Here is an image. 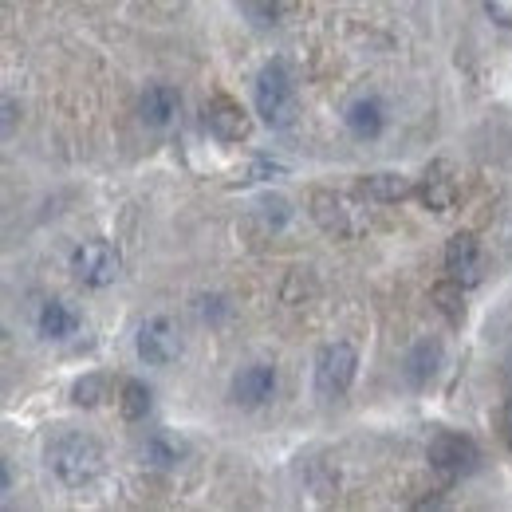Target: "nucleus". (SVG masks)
Returning a JSON list of instances; mask_svg holds the SVG:
<instances>
[{
    "mask_svg": "<svg viewBox=\"0 0 512 512\" xmlns=\"http://www.w3.org/2000/svg\"><path fill=\"white\" fill-rule=\"evenodd\" d=\"M44 457H48V469L64 481L67 489H83V485L99 481V473H103V465H107L103 446H99L91 434H79V430H60V434L48 442Z\"/></svg>",
    "mask_w": 512,
    "mask_h": 512,
    "instance_id": "nucleus-1",
    "label": "nucleus"
},
{
    "mask_svg": "<svg viewBox=\"0 0 512 512\" xmlns=\"http://www.w3.org/2000/svg\"><path fill=\"white\" fill-rule=\"evenodd\" d=\"M253 107L260 123L272 130H288L300 115V87L296 75L284 60H268L256 71L253 83Z\"/></svg>",
    "mask_w": 512,
    "mask_h": 512,
    "instance_id": "nucleus-2",
    "label": "nucleus"
},
{
    "mask_svg": "<svg viewBox=\"0 0 512 512\" xmlns=\"http://www.w3.org/2000/svg\"><path fill=\"white\" fill-rule=\"evenodd\" d=\"M308 209H312L316 225H320L327 237H335V241H355L359 233L371 229L367 209H359V201L347 197V193L316 190L312 193V201H308Z\"/></svg>",
    "mask_w": 512,
    "mask_h": 512,
    "instance_id": "nucleus-3",
    "label": "nucleus"
},
{
    "mask_svg": "<svg viewBox=\"0 0 512 512\" xmlns=\"http://www.w3.org/2000/svg\"><path fill=\"white\" fill-rule=\"evenodd\" d=\"M426 457H430V469L442 473L446 481H457V477H469L477 473L481 465V449L469 434H457V430H442L430 438L426 446Z\"/></svg>",
    "mask_w": 512,
    "mask_h": 512,
    "instance_id": "nucleus-4",
    "label": "nucleus"
},
{
    "mask_svg": "<svg viewBox=\"0 0 512 512\" xmlns=\"http://www.w3.org/2000/svg\"><path fill=\"white\" fill-rule=\"evenodd\" d=\"M134 351H138V359L146 367H174L182 359L186 343H182V331H178V323L170 320V316H154V320H146L138 327Z\"/></svg>",
    "mask_w": 512,
    "mask_h": 512,
    "instance_id": "nucleus-5",
    "label": "nucleus"
},
{
    "mask_svg": "<svg viewBox=\"0 0 512 512\" xmlns=\"http://www.w3.org/2000/svg\"><path fill=\"white\" fill-rule=\"evenodd\" d=\"M355 375H359V351L351 343L335 339L316 355V390L323 398H343L355 383Z\"/></svg>",
    "mask_w": 512,
    "mask_h": 512,
    "instance_id": "nucleus-6",
    "label": "nucleus"
},
{
    "mask_svg": "<svg viewBox=\"0 0 512 512\" xmlns=\"http://www.w3.org/2000/svg\"><path fill=\"white\" fill-rule=\"evenodd\" d=\"M71 272L87 288H111L123 272V256L111 241H83L71 253Z\"/></svg>",
    "mask_w": 512,
    "mask_h": 512,
    "instance_id": "nucleus-7",
    "label": "nucleus"
},
{
    "mask_svg": "<svg viewBox=\"0 0 512 512\" xmlns=\"http://www.w3.org/2000/svg\"><path fill=\"white\" fill-rule=\"evenodd\" d=\"M201 123L217 142H245L253 134V115L233 95H213L201 107Z\"/></svg>",
    "mask_w": 512,
    "mask_h": 512,
    "instance_id": "nucleus-8",
    "label": "nucleus"
},
{
    "mask_svg": "<svg viewBox=\"0 0 512 512\" xmlns=\"http://www.w3.org/2000/svg\"><path fill=\"white\" fill-rule=\"evenodd\" d=\"M178 111H182V95H178L174 83H150V87L138 95V119H142V127H150V130L174 127Z\"/></svg>",
    "mask_w": 512,
    "mask_h": 512,
    "instance_id": "nucleus-9",
    "label": "nucleus"
},
{
    "mask_svg": "<svg viewBox=\"0 0 512 512\" xmlns=\"http://www.w3.org/2000/svg\"><path fill=\"white\" fill-rule=\"evenodd\" d=\"M276 367H268V363H253V367H241L237 375H233V402L237 406H245V410H256V406H264L272 394H276Z\"/></svg>",
    "mask_w": 512,
    "mask_h": 512,
    "instance_id": "nucleus-10",
    "label": "nucleus"
},
{
    "mask_svg": "<svg viewBox=\"0 0 512 512\" xmlns=\"http://www.w3.org/2000/svg\"><path fill=\"white\" fill-rule=\"evenodd\" d=\"M343 123H347V130H351L359 142H375V138H383L386 134L390 115H386V103L379 99V95H359L355 103H347Z\"/></svg>",
    "mask_w": 512,
    "mask_h": 512,
    "instance_id": "nucleus-11",
    "label": "nucleus"
},
{
    "mask_svg": "<svg viewBox=\"0 0 512 512\" xmlns=\"http://www.w3.org/2000/svg\"><path fill=\"white\" fill-rule=\"evenodd\" d=\"M442 260H446L449 276H453V280H461L465 288L481 280V245H477V237H473V233H453Z\"/></svg>",
    "mask_w": 512,
    "mask_h": 512,
    "instance_id": "nucleus-12",
    "label": "nucleus"
},
{
    "mask_svg": "<svg viewBox=\"0 0 512 512\" xmlns=\"http://www.w3.org/2000/svg\"><path fill=\"white\" fill-rule=\"evenodd\" d=\"M442 359H446V351H442V343L438 339H418L410 351H406V359H402V375H406V383L410 386H430L434 383V375H438V367H442Z\"/></svg>",
    "mask_w": 512,
    "mask_h": 512,
    "instance_id": "nucleus-13",
    "label": "nucleus"
},
{
    "mask_svg": "<svg viewBox=\"0 0 512 512\" xmlns=\"http://www.w3.org/2000/svg\"><path fill=\"white\" fill-rule=\"evenodd\" d=\"M414 193H418L414 178H406V174H394V170H379V174H363V178H359V197H367V201H379V205L406 201V197H414Z\"/></svg>",
    "mask_w": 512,
    "mask_h": 512,
    "instance_id": "nucleus-14",
    "label": "nucleus"
},
{
    "mask_svg": "<svg viewBox=\"0 0 512 512\" xmlns=\"http://www.w3.org/2000/svg\"><path fill=\"white\" fill-rule=\"evenodd\" d=\"M36 331L44 339H71L79 331V312L71 304H64V300H48L40 308V316H36Z\"/></svg>",
    "mask_w": 512,
    "mask_h": 512,
    "instance_id": "nucleus-15",
    "label": "nucleus"
},
{
    "mask_svg": "<svg viewBox=\"0 0 512 512\" xmlns=\"http://www.w3.org/2000/svg\"><path fill=\"white\" fill-rule=\"evenodd\" d=\"M457 182L449 178L446 170H434L422 186H418V197H422V205L430 209V213H449L453 205H457Z\"/></svg>",
    "mask_w": 512,
    "mask_h": 512,
    "instance_id": "nucleus-16",
    "label": "nucleus"
},
{
    "mask_svg": "<svg viewBox=\"0 0 512 512\" xmlns=\"http://www.w3.org/2000/svg\"><path fill=\"white\" fill-rule=\"evenodd\" d=\"M430 300H434V308H438L453 327L465 323V284H461V280H453V276L438 280V284L430 288Z\"/></svg>",
    "mask_w": 512,
    "mask_h": 512,
    "instance_id": "nucleus-17",
    "label": "nucleus"
},
{
    "mask_svg": "<svg viewBox=\"0 0 512 512\" xmlns=\"http://www.w3.org/2000/svg\"><path fill=\"white\" fill-rule=\"evenodd\" d=\"M182 442H174L170 434H150L146 442H142V461L146 465H154V469H174L178 461H182Z\"/></svg>",
    "mask_w": 512,
    "mask_h": 512,
    "instance_id": "nucleus-18",
    "label": "nucleus"
},
{
    "mask_svg": "<svg viewBox=\"0 0 512 512\" xmlns=\"http://www.w3.org/2000/svg\"><path fill=\"white\" fill-rule=\"evenodd\" d=\"M119 410H123V418H127V422H142V418L154 410V390L142 383V379H130V383H123Z\"/></svg>",
    "mask_w": 512,
    "mask_h": 512,
    "instance_id": "nucleus-19",
    "label": "nucleus"
},
{
    "mask_svg": "<svg viewBox=\"0 0 512 512\" xmlns=\"http://www.w3.org/2000/svg\"><path fill=\"white\" fill-rule=\"evenodd\" d=\"M111 398V379L107 375H83V379H75V386H71V402L75 406H103Z\"/></svg>",
    "mask_w": 512,
    "mask_h": 512,
    "instance_id": "nucleus-20",
    "label": "nucleus"
},
{
    "mask_svg": "<svg viewBox=\"0 0 512 512\" xmlns=\"http://www.w3.org/2000/svg\"><path fill=\"white\" fill-rule=\"evenodd\" d=\"M241 4H245V16L253 20L256 28H268L280 16V0H241Z\"/></svg>",
    "mask_w": 512,
    "mask_h": 512,
    "instance_id": "nucleus-21",
    "label": "nucleus"
},
{
    "mask_svg": "<svg viewBox=\"0 0 512 512\" xmlns=\"http://www.w3.org/2000/svg\"><path fill=\"white\" fill-rule=\"evenodd\" d=\"M225 312H229V308H225L221 296H201V300H197V316H201V320H217V316H225Z\"/></svg>",
    "mask_w": 512,
    "mask_h": 512,
    "instance_id": "nucleus-22",
    "label": "nucleus"
},
{
    "mask_svg": "<svg viewBox=\"0 0 512 512\" xmlns=\"http://www.w3.org/2000/svg\"><path fill=\"white\" fill-rule=\"evenodd\" d=\"M497 430H501V442L512 449V398L501 406V414H497Z\"/></svg>",
    "mask_w": 512,
    "mask_h": 512,
    "instance_id": "nucleus-23",
    "label": "nucleus"
},
{
    "mask_svg": "<svg viewBox=\"0 0 512 512\" xmlns=\"http://www.w3.org/2000/svg\"><path fill=\"white\" fill-rule=\"evenodd\" d=\"M12 123H16V103L4 99V130H12Z\"/></svg>",
    "mask_w": 512,
    "mask_h": 512,
    "instance_id": "nucleus-24",
    "label": "nucleus"
},
{
    "mask_svg": "<svg viewBox=\"0 0 512 512\" xmlns=\"http://www.w3.org/2000/svg\"><path fill=\"white\" fill-rule=\"evenodd\" d=\"M509 383H512V363H509Z\"/></svg>",
    "mask_w": 512,
    "mask_h": 512,
    "instance_id": "nucleus-25",
    "label": "nucleus"
}]
</instances>
